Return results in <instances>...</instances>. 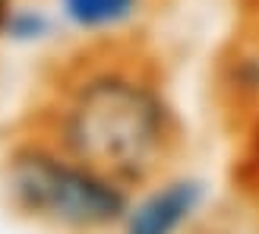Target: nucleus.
Here are the masks:
<instances>
[{"label":"nucleus","instance_id":"obj_1","mask_svg":"<svg viewBox=\"0 0 259 234\" xmlns=\"http://www.w3.org/2000/svg\"><path fill=\"white\" fill-rule=\"evenodd\" d=\"M22 121L130 190L180 165L187 149L167 73L142 38L60 51Z\"/></svg>","mask_w":259,"mask_h":234},{"label":"nucleus","instance_id":"obj_2","mask_svg":"<svg viewBox=\"0 0 259 234\" xmlns=\"http://www.w3.org/2000/svg\"><path fill=\"white\" fill-rule=\"evenodd\" d=\"M0 197L45 234H114L130 187L22 121L0 146Z\"/></svg>","mask_w":259,"mask_h":234},{"label":"nucleus","instance_id":"obj_3","mask_svg":"<svg viewBox=\"0 0 259 234\" xmlns=\"http://www.w3.org/2000/svg\"><path fill=\"white\" fill-rule=\"evenodd\" d=\"M212 203L209 177L174 165L130 190L114 234H199L209 225Z\"/></svg>","mask_w":259,"mask_h":234},{"label":"nucleus","instance_id":"obj_4","mask_svg":"<svg viewBox=\"0 0 259 234\" xmlns=\"http://www.w3.org/2000/svg\"><path fill=\"white\" fill-rule=\"evenodd\" d=\"M70 45L133 42L149 25L158 0H51Z\"/></svg>","mask_w":259,"mask_h":234},{"label":"nucleus","instance_id":"obj_5","mask_svg":"<svg viewBox=\"0 0 259 234\" xmlns=\"http://www.w3.org/2000/svg\"><path fill=\"white\" fill-rule=\"evenodd\" d=\"M218 95L237 124L259 114V7H243L240 29L218 60Z\"/></svg>","mask_w":259,"mask_h":234},{"label":"nucleus","instance_id":"obj_6","mask_svg":"<svg viewBox=\"0 0 259 234\" xmlns=\"http://www.w3.org/2000/svg\"><path fill=\"white\" fill-rule=\"evenodd\" d=\"M0 48L16 54H45L70 48L51 0H10L0 19Z\"/></svg>","mask_w":259,"mask_h":234},{"label":"nucleus","instance_id":"obj_7","mask_svg":"<svg viewBox=\"0 0 259 234\" xmlns=\"http://www.w3.org/2000/svg\"><path fill=\"white\" fill-rule=\"evenodd\" d=\"M243 149H240V177L250 190L259 187V114L240 121Z\"/></svg>","mask_w":259,"mask_h":234},{"label":"nucleus","instance_id":"obj_8","mask_svg":"<svg viewBox=\"0 0 259 234\" xmlns=\"http://www.w3.org/2000/svg\"><path fill=\"white\" fill-rule=\"evenodd\" d=\"M199 234H259V218H256V222H218V225H205Z\"/></svg>","mask_w":259,"mask_h":234},{"label":"nucleus","instance_id":"obj_9","mask_svg":"<svg viewBox=\"0 0 259 234\" xmlns=\"http://www.w3.org/2000/svg\"><path fill=\"white\" fill-rule=\"evenodd\" d=\"M10 7V0H0V19H4V10Z\"/></svg>","mask_w":259,"mask_h":234},{"label":"nucleus","instance_id":"obj_10","mask_svg":"<svg viewBox=\"0 0 259 234\" xmlns=\"http://www.w3.org/2000/svg\"><path fill=\"white\" fill-rule=\"evenodd\" d=\"M243 7H259V0H243Z\"/></svg>","mask_w":259,"mask_h":234},{"label":"nucleus","instance_id":"obj_11","mask_svg":"<svg viewBox=\"0 0 259 234\" xmlns=\"http://www.w3.org/2000/svg\"><path fill=\"white\" fill-rule=\"evenodd\" d=\"M250 193H253V200H256V206H259V187H256V190H250Z\"/></svg>","mask_w":259,"mask_h":234}]
</instances>
